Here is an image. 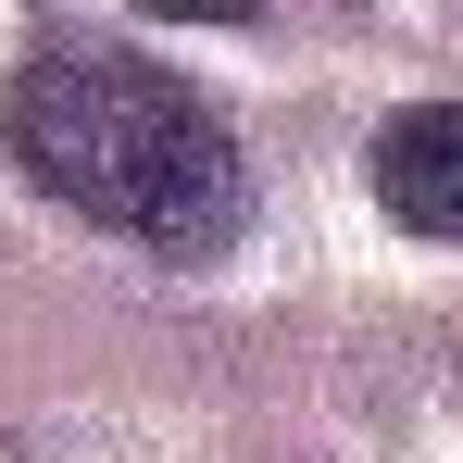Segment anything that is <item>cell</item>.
<instances>
[{"instance_id":"cell-2","label":"cell","mask_w":463,"mask_h":463,"mask_svg":"<svg viewBox=\"0 0 463 463\" xmlns=\"http://www.w3.org/2000/svg\"><path fill=\"white\" fill-rule=\"evenodd\" d=\"M364 175H376V201H388L413 238H463V100H413V113H388L376 151H364Z\"/></svg>"},{"instance_id":"cell-1","label":"cell","mask_w":463,"mask_h":463,"mask_svg":"<svg viewBox=\"0 0 463 463\" xmlns=\"http://www.w3.org/2000/svg\"><path fill=\"white\" fill-rule=\"evenodd\" d=\"M0 151L63 213L138 238L163 263H213L250 226L238 126L188 76L138 63V51H38V63H13L0 76Z\"/></svg>"},{"instance_id":"cell-3","label":"cell","mask_w":463,"mask_h":463,"mask_svg":"<svg viewBox=\"0 0 463 463\" xmlns=\"http://www.w3.org/2000/svg\"><path fill=\"white\" fill-rule=\"evenodd\" d=\"M138 13H163V25H250V0H138Z\"/></svg>"}]
</instances>
